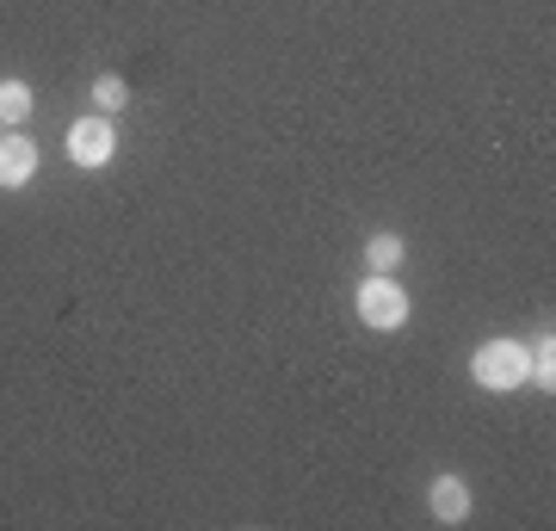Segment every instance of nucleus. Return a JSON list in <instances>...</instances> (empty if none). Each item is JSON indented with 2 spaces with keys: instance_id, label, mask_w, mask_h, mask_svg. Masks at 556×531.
<instances>
[{
  "instance_id": "9",
  "label": "nucleus",
  "mask_w": 556,
  "mask_h": 531,
  "mask_svg": "<svg viewBox=\"0 0 556 531\" xmlns=\"http://www.w3.org/2000/svg\"><path fill=\"white\" fill-rule=\"evenodd\" d=\"M532 377L544 383V395H551V383H556V346H551V340H538V353H532Z\"/></svg>"
},
{
  "instance_id": "3",
  "label": "nucleus",
  "mask_w": 556,
  "mask_h": 531,
  "mask_svg": "<svg viewBox=\"0 0 556 531\" xmlns=\"http://www.w3.org/2000/svg\"><path fill=\"white\" fill-rule=\"evenodd\" d=\"M112 149H118V137H112V124L105 118H80L75 130H68V155H75L80 167H105Z\"/></svg>"
},
{
  "instance_id": "8",
  "label": "nucleus",
  "mask_w": 556,
  "mask_h": 531,
  "mask_svg": "<svg viewBox=\"0 0 556 531\" xmlns=\"http://www.w3.org/2000/svg\"><path fill=\"white\" fill-rule=\"evenodd\" d=\"M93 99H100V112H118L124 99H130V87H124L118 75H100L93 80Z\"/></svg>"
},
{
  "instance_id": "5",
  "label": "nucleus",
  "mask_w": 556,
  "mask_h": 531,
  "mask_svg": "<svg viewBox=\"0 0 556 531\" xmlns=\"http://www.w3.org/2000/svg\"><path fill=\"white\" fill-rule=\"evenodd\" d=\"M433 513L439 519H445V526H452V519H464V513H470V489H464V482H457V476H439L433 489Z\"/></svg>"
},
{
  "instance_id": "6",
  "label": "nucleus",
  "mask_w": 556,
  "mask_h": 531,
  "mask_svg": "<svg viewBox=\"0 0 556 531\" xmlns=\"http://www.w3.org/2000/svg\"><path fill=\"white\" fill-rule=\"evenodd\" d=\"M365 260H371V273H396L402 266V236H371L365 241Z\"/></svg>"
},
{
  "instance_id": "7",
  "label": "nucleus",
  "mask_w": 556,
  "mask_h": 531,
  "mask_svg": "<svg viewBox=\"0 0 556 531\" xmlns=\"http://www.w3.org/2000/svg\"><path fill=\"white\" fill-rule=\"evenodd\" d=\"M25 112H31V87H25V80H0V118L20 124Z\"/></svg>"
},
{
  "instance_id": "1",
  "label": "nucleus",
  "mask_w": 556,
  "mask_h": 531,
  "mask_svg": "<svg viewBox=\"0 0 556 531\" xmlns=\"http://www.w3.org/2000/svg\"><path fill=\"white\" fill-rule=\"evenodd\" d=\"M470 377H477L482 390H519L532 377V353L519 340H482L477 358H470Z\"/></svg>"
},
{
  "instance_id": "4",
  "label": "nucleus",
  "mask_w": 556,
  "mask_h": 531,
  "mask_svg": "<svg viewBox=\"0 0 556 531\" xmlns=\"http://www.w3.org/2000/svg\"><path fill=\"white\" fill-rule=\"evenodd\" d=\"M38 174V142L31 137H0V186H25Z\"/></svg>"
},
{
  "instance_id": "2",
  "label": "nucleus",
  "mask_w": 556,
  "mask_h": 531,
  "mask_svg": "<svg viewBox=\"0 0 556 531\" xmlns=\"http://www.w3.org/2000/svg\"><path fill=\"white\" fill-rule=\"evenodd\" d=\"M358 315H365V328H402L408 321V296L390 273H371L365 278V291H358Z\"/></svg>"
}]
</instances>
